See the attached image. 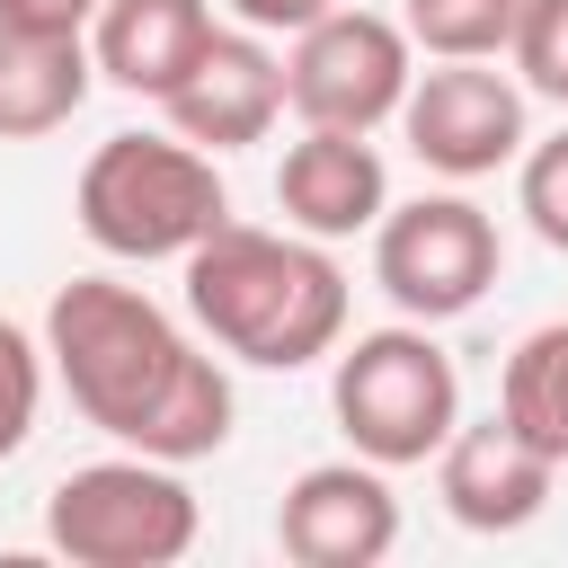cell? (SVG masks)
Listing matches in <instances>:
<instances>
[{"instance_id": "1", "label": "cell", "mask_w": 568, "mask_h": 568, "mask_svg": "<svg viewBox=\"0 0 568 568\" xmlns=\"http://www.w3.org/2000/svg\"><path fill=\"white\" fill-rule=\"evenodd\" d=\"M44 355L53 382L71 390V408L151 462H204L231 444V373L222 355H204V328L186 337L142 284L124 275H71L44 302Z\"/></svg>"}, {"instance_id": "2", "label": "cell", "mask_w": 568, "mask_h": 568, "mask_svg": "<svg viewBox=\"0 0 568 568\" xmlns=\"http://www.w3.org/2000/svg\"><path fill=\"white\" fill-rule=\"evenodd\" d=\"M186 320L204 328V346H222L231 364L257 373H302L328 364L346 346V266L328 257V240L311 231H266V222H222L213 240H195L186 257Z\"/></svg>"}, {"instance_id": "3", "label": "cell", "mask_w": 568, "mask_h": 568, "mask_svg": "<svg viewBox=\"0 0 568 568\" xmlns=\"http://www.w3.org/2000/svg\"><path fill=\"white\" fill-rule=\"evenodd\" d=\"M71 213L98 257L160 266L231 222V186H222L213 151H195L186 133H106L71 186Z\"/></svg>"}, {"instance_id": "4", "label": "cell", "mask_w": 568, "mask_h": 568, "mask_svg": "<svg viewBox=\"0 0 568 568\" xmlns=\"http://www.w3.org/2000/svg\"><path fill=\"white\" fill-rule=\"evenodd\" d=\"M328 408H337V435L364 462L417 470L462 426V373H453V355L435 346L426 320H390V328H364L328 355Z\"/></svg>"}, {"instance_id": "5", "label": "cell", "mask_w": 568, "mask_h": 568, "mask_svg": "<svg viewBox=\"0 0 568 568\" xmlns=\"http://www.w3.org/2000/svg\"><path fill=\"white\" fill-rule=\"evenodd\" d=\"M195 532H204V506L186 488V462H151V453L80 462L44 497V541L71 568H178Z\"/></svg>"}, {"instance_id": "6", "label": "cell", "mask_w": 568, "mask_h": 568, "mask_svg": "<svg viewBox=\"0 0 568 568\" xmlns=\"http://www.w3.org/2000/svg\"><path fill=\"white\" fill-rule=\"evenodd\" d=\"M506 266V240H497V213L470 204V195H408L373 222V284L390 293L399 320H462L488 302Z\"/></svg>"}, {"instance_id": "7", "label": "cell", "mask_w": 568, "mask_h": 568, "mask_svg": "<svg viewBox=\"0 0 568 568\" xmlns=\"http://www.w3.org/2000/svg\"><path fill=\"white\" fill-rule=\"evenodd\" d=\"M408 80H417V44L399 18L382 9H328L293 36L284 53V106L302 124H337V133H382L399 124L408 106Z\"/></svg>"}, {"instance_id": "8", "label": "cell", "mask_w": 568, "mask_h": 568, "mask_svg": "<svg viewBox=\"0 0 568 568\" xmlns=\"http://www.w3.org/2000/svg\"><path fill=\"white\" fill-rule=\"evenodd\" d=\"M524 80H506L497 62H426L417 80H408V106H399V133H408V151L435 169V178H453V186H470V178H497L506 160H524Z\"/></svg>"}, {"instance_id": "9", "label": "cell", "mask_w": 568, "mask_h": 568, "mask_svg": "<svg viewBox=\"0 0 568 568\" xmlns=\"http://www.w3.org/2000/svg\"><path fill=\"white\" fill-rule=\"evenodd\" d=\"M275 550L293 568H382L399 550V497L390 470L346 453V462H311L284 506H275Z\"/></svg>"}, {"instance_id": "10", "label": "cell", "mask_w": 568, "mask_h": 568, "mask_svg": "<svg viewBox=\"0 0 568 568\" xmlns=\"http://www.w3.org/2000/svg\"><path fill=\"white\" fill-rule=\"evenodd\" d=\"M160 115H169V133H186L195 151H248V142H266L275 133V115H284V53L257 36V27H222L204 53H195V71L160 98Z\"/></svg>"}, {"instance_id": "11", "label": "cell", "mask_w": 568, "mask_h": 568, "mask_svg": "<svg viewBox=\"0 0 568 568\" xmlns=\"http://www.w3.org/2000/svg\"><path fill=\"white\" fill-rule=\"evenodd\" d=\"M550 479H559V462L506 408L479 426H453V444L435 453V497L462 532H524L550 506Z\"/></svg>"}, {"instance_id": "12", "label": "cell", "mask_w": 568, "mask_h": 568, "mask_svg": "<svg viewBox=\"0 0 568 568\" xmlns=\"http://www.w3.org/2000/svg\"><path fill=\"white\" fill-rule=\"evenodd\" d=\"M275 213L311 240H355L390 213V169L373 151V133H337V124H302V142H284L275 160Z\"/></svg>"}, {"instance_id": "13", "label": "cell", "mask_w": 568, "mask_h": 568, "mask_svg": "<svg viewBox=\"0 0 568 568\" xmlns=\"http://www.w3.org/2000/svg\"><path fill=\"white\" fill-rule=\"evenodd\" d=\"M213 36H222L213 0H106L89 27V53H98V80L133 98H169Z\"/></svg>"}, {"instance_id": "14", "label": "cell", "mask_w": 568, "mask_h": 568, "mask_svg": "<svg viewBox=\"0 0 568 568\" xmlns=\"http://www.w3.org/2000/svg\"><path fill=\"white\" fill-rule=\"evenodd\" d=\"M98 89L89 36H27L0 27V142H44L62 133Z\"/></svg>"}, {"instance_id": "15", "label": "cell", "mask_w": 568, "mask_h": 568, "mask_svg": "<svg viewBox=\"0 0 568 568\" xmlns=\"http://www.w3.org/2000/svg\"><path fill=\"white\" fill-rule=\"evenodd\" d=\"M497 408L568 470V320H541L515 337V355L497 373Z\"/></svg>"}, {"instance_id": "16", "label": "cell", "mask_w": 568, "mask_h": 568, "mask_svg": "<svg viewBox=\"0 0 568 568\" xmlns=\"http://www.w3.org/2000/svg\"><path fill=\"white\" fill-rule=\"evenodd\" d=\"M524 0H399V27L426 62H506Z\"/></svg>"}, {"instance_id": "17", "label": "cell", "mask_w": 568, "mask_h": 568, "mask_svg": "<svg viewBox=\"0 0 568 568\" xmlns=\"http://www.w3.org/2000/svg\"><path fill=\"white\" fill-rule=\"evenodd\" d=\"M44 373H53L44 337H27L18 320H0V462H18V453H27L36 408H44Z\"/></svg>"}, {"instance_id": "18", "label": "cell", "mask_w": 568, "mask_h": 568, "mask_svg": "<svg viewBox=\"0 0 568 568\" xmlns=\"http://www.w3.org/2000/svg\"><path fill=\"white\" fill-rule=\"evenodd\" d=\"M506 62H515V80H524L532 98L568 106V0H524Z\"/></svg>"}, {"instance_id": "19", "label": "cell", "mask_w": 568, "mask_h": 568, "mask_svg": "<svg viewBox=\"0 0 568 568\" xmlns=\"http://www.w3.org/2000/svg\"><path fill=\"white\" fill-rule=\"evenodd\" d=\"M515 204H524L532 240L568 257V124H559L550 142H524V160H515Z\"/></svg>"}, {"instance_id": "20", "label": "cell", "mask_w": 568, "mask_h": 568, "mask_svg": "<svg viewBox=\"0 0 568 568\" xmlns=\"http://www.w3.org/2000/svg\"><path fill=\"white\" fill-rule=\"evenodd\" d=\"M106 0H0V27H27V36H89Z\"/></svg>"}, {"instance_id": "21", "label": "cell", "mask_w": 568, "mask_h": 568, "mask_svg": "<svg viewBox=\"0 0 568 568\" xmlns=\"http://www.w3.org/2000/svg\"><path fill=\"white\" fill-rule=\"evenodd\" d=\"M240 27H257V36H302L311 18H328L337 0H222Z\"/></svg>"}]
</instances>
